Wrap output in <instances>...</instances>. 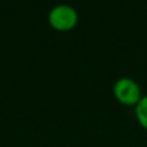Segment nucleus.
<instances>
[{"instance_id": "obj_1", "label": "nucleus", "mask_w": 147, "mask_h": 147, "mask_svg": "<svg viewBox=\"0 0 147 147\" xmlns=\"http://www.w3.org/2000/svg\"><path fill=\"white\" fill-rule=\"evenodd\" d=\"M48 22L56 31L66 32L75 28L79 22V14L72 5L57 4L49 10Z\"/></svg>"}, {"instance_id": "obj_2", "label": "nucleus", "mask_w": 147, "mask_h": 147, "mask_svg": "<svg viewBox=\"0 0 147 147\" xmlns=\"http://www.w3.org/2000/svg\"><path fill=\"white\" fill-rule=\"evenodd\" d=\"M114 97L119 103L124 106H137L142 98V90L140 84L130 78H120L112 86Z\"/></svg>"}, {"instance_id": "obj_3", "label": "nucleus", "mask_w": 147, "mask_h": 147, "mask_svg": "<svg viewBox=\"0 0 147 147\" xmlns=\"http://www.w3.org/2000/svg\"><path fill=\"white\" fill-rule=\"evenodd\" d=\"M134 114L138 124L147 130V96H143L134 107Z\"/></svg>"}]
</instances>
